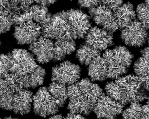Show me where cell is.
I'll return each mask as SVG.
<instances>
[{"label":"cell","instance_id":"1","mask_svg":"<svg viewBox=\"0 0 149 119\" xmlns=\"http://www.w3.org/2000/svg\"><path fill=\"white\" fill-rule=\"evenodd\" d=\"M33 93L31 90L19 89L0 92V108L19 115L32 111Z\"/></svg>","mask_w":149,"mask_h":119},{"label":"cell","instance_id":"2","mask_svg":"<svg viewBox=\"0 0 149 119\" xmlns=\"http://www.w3.org/2000/svg\"><path fill=\"white\" fill-rule=\"evenodd\" d=\"M59 107L46 86L40 87L33 95L32 111L36 116L48 117L59 112Z\"/></svg>","mask_w":149,"mask_h":119},{"label":"cell","instance_id":"3","mask_svg":"<svg viewBox=\"0 0 149 119\" xmlns=\"http://www.w3.org/2000/svg\"><path fill=\"white\" fill-rule=\"evenodd\" d=\"M41 34V28L32 20L23 22L15 26L13 35L17 44L29 45L39 38Z\"/></svg>","mask_w":149,"mask_h":119},{"label":"cell","instance_id":"4","mask_svg":"<svg viewBox=\"0 0 149 119\" xmlns=\"http://www.w3.org/2000/svg\"><path fill=\"white\" fill-rule=\"evenodd\" d=\"M124 107V105L107 95L98 99L93 111L98 119H115L122 114Z\"/></svg>","mask_w":149,"mask_h":119},{"label":"cell","instance_id":"5","mask_svg":"<svg viewBox=\"0 0 149 119\" xmlns=\"http://www.w3.org/2000/svg\"><path fill=\"white\" fill-rule=\"evenodd\" d=\"M48 90L52 97L56 100L59 101V107H64L68 99L67 95H62L61 92L67 90V87L64 84L53 82L50 83L48 87Z\"/></svg>","mask_w":149,"mask_h":119},{"label":"cell","instance_id":"6","mask_svg":"<svg viewBox=\"0 0 149 119\" xmlns=\"http://www.w3.org/2000/svg\"><path fill=\"white\" fill-rule=\"evenodd\" d=\"M15 15L6 9L0 12V35L5 34L10 30L14 24Z\"/></svg>","mask_w":149,"mask_h":119},{"label":"cell","instance_id":"7","mask_svg":"<svg viewBox=\"0 0 149 119\" xmlns=\"http://www.w3.org/2000/svg\"><path fill=\"white\" fill-rule=\"evenodd\" d=\"M142 107L139 102L131 103L130 106L122 112L123 119H141L142 115Z\"/></svg>","mask_w":149,"mask_h":119},{"label":"cell","instance_id":"8","mask_svg":"<svg viewBox=\"0 0 149 119\" xmlns=\"http://www.w3.org/2000/svg\"><path fill=\"white\" fill-rule=\"evenodd\" d=\"M142 115L141 119H149V100L147 104L142 107Z\"/></svg>","mask_w":149,"mask_h":119},{"label":"cell","instance_id":"9","mask_svg":"<svg viewBox=\"0 0 149 119\" xmlns=\"http://www.w3.org/2000/svg\"><path fill=\"white\" fill-rule=\"evenodd\" d=\"M63 119H86L83 115L80 114H73L69 113L67 116L63 117Z\"/></svg>","mask_w":149,"mask_h":119},{"label":"cell","instance_id":"10","mask_svg":"<svg viewBox=\"0 0 149 119\" xmlns=\"http://www.w3.org/2000/svg\"><path fill=\"white\" fill-rule=\"evenodd\" d=\"M63 117L61 114H57L50 116V117L47 119H63Z\"/></svg>","mask_w":149,"mask_h":119},{"label":"cell","instance_id":"11","mask_svg":"<svg viewBox=\"0 0 149 119\" xmlns=\"http://www.w3.org/2000/svg\"><path fill=\"white\" fill-rule=\"evenodd\" d=\"M86 3V1H85V0H80L78 1L79 5L80 6V7H83V8Z\"/></svg>","mask_w":149,"mask_h":119},{"label":"cell","instance_id":"12","mask_svg":"<svg viewBox=\"0 0 149 119\" xmlns=\"http://www.w3.org/2000/svg\"><path fill=\"white\" fill-rule=\"evenodd\" d=\"M0 119H19L18 118H16L13 117L12 116H8V117H5L3 118H0Z\"/></svg>","mask_w":149,"mask_h":119},{"label":"cell","instance_id":"13","mask_svg":"<svg viewBox=\"0 0 149 119\" xmlns=\"http://www.w3.org/2000/svg\"><path fill=\"white\" fill-rule=\"evenodd\" d=\"M127 49V48H126L125 47H124V46H121V47L120 51L121 52H122V53L125 52L126 50Z\"/></svg>","mask_w":149,"mask_h":119},{"label":"cell","instance_id":"14","mask_svg":"<svg viewBox=\"0 0 149 119\" xmlns=\"http://www.w3.org/2000/svg\"><path fill=\"white\" fill-rule=\"evenodd\" d=\"M121 34L124 35H127V31L125 30H123L121 31Z\"/></svg>","mask_w":149,"mask_h":119},{"label":"cell","instance_id":"15","mask_svg":"<svg viewBox=\"0 0 149 119\" xmlns=\"http://www.w3.org/2000/svg\"><path fill=\"white\" fill-rule=\"evenodd\" d=\"M84 52V51L83 50H82L81 49H80H80L77 51V53H83Z\"/></svg>","mask_w":149,"mask_h":119},{"label":"cell","instance_id":"16","mask_svg":"<svg viewBox=\"0 0 149 119\" xmlns=\"http://www.w3.org/2000/svg\"><path fill=\"white\" fill-rule=\"evenodd\" d=\"M113 49L109 50V53H110L112 55V54L113 53Z\"/></svg>","mask_w":149,"mask_h":119},{"label":"cell","instance_id":"17","mask_svg":"<svg viewBox=\"0 0 149 119\" xmlns=\"http://www.w3.org/2000/svg\"><path fill=\"white\" fill-rule=\"evenodd\" d=\"M141 17H142V14H140V13L138 14V19H140Z\"/></svg>","mask_w":149,"mask_h":119},{"label":"cell","instance_id":"18","mask_svg":"<svg viewBox=\"0 0 149 119\" xmlns=\"http://www.w3.org/2000/svg\"><path fill=\"white\" fill-rule=\"evenodd\" d=\"M118 29V28L117 27H115L114 26L113 27V30L114 31H115V30H116Z\"/></svg>","mask_w":149,"mask_h":119},{"label":"cell","instance_id":"19","mask_svg":"<svg viewBox=\"0 0 149 119\" xmlns=\"http://www.w3.org/2000/svg\"><path fill=\"white\" fill-rule=\"evenodd\" d=\"M136 19V15H134V16H132L131 17V20L132 19Z\"/></svg>","mask_w":149,"mask_h":119},{"label":"cell","instance_id":"20","mask_svg":"<svg viewBox=\"0 0 149 119\" xmlns=\"http://www.w3.org/2000/svg\"><path fill=\"white\" fill-rule=\"evenodd\" d=\"M93 47L95 48V49H97V48H98V47H97V44L93 45Z\"/></svg>","mask_w":149,"mask_h":119},{"label":"cell","instance_id":"21","mask_svg":"<svg viewBox=\"0 0 149 119\" xmlns=\"http://www.w3.org/2000/svg\"><path fill=\"white\" fill-rule=\"evenodd\" d=\"M67 20H68V21H71V20H73V19H72V17H69V18H68V19H67Z\"/></svg>","mask_w":149,"mask_h":119},{"label":"cell","instance_id":"22","mask_svg":"<svg viewBox=\"0 0 149 119\" xmlns=\"http://www.w3.org/2000/svg\"><path fill=\"white\" fill-rule=\"evenodd\" d=\"M74 21H75L76 22H78V21H79V19H78V18H75V19H74Z\"/></svg>","mask_w":149,"mask_h":119},{"label":"cell","instance_id":"23","mask_svg":"<svg viewBox=\"0 0 149 119\" xmlns=\"http://www.w3.org/2000/svg\"><path fill=\"white\" fill-rule=\"evenodd\" d=\"M141 31V28H140V29H138V30H136V31H137V33H140Z\"/></svg>","mask_w":149,"mask_h":119},{"label":"cell","instance_id":"24","mask_svg":"<svg viewBox=\"0 0 149 119\" xmlns=\"http://www.w3.org/2000/svg\"><path fill=\"white\" fill-rule=\"evenodd\" d=\"M103 47L104 48V49H105L107 47V45H104V46H103Z\"/></svg>","mask_w":149,"mask_h":119},{"label":"cell","instance_id":"25","mask_svg":"<svg viewBox=\"0 0 149 119\" xmlns=\"http://www.w3.org/2000/svg\"><path fill=\"white\" fill-rule=\"evenodd\" d=\"M119 19V17H116V18H115V19L116 21H118Z\"/></svg>","mask_w":149,"mask_h":119},{"label":"cell","instance_id":"26","mask_svg":"<svg viewBox=\"0 0 149 119\" xmlns=\"http://www.w3.org/2000/svg\"><path fill=\"white\" fill-rule=\"evenodd\" d=\"M98 26H102V24L101 22H100V23L98 24Z\"/></svg>","mask_w":149,"mask_h":119},{"label":"cell","instance_id":"27","mask_svg":"<svg viewBox=\"0 0 149 119\" xmlns=\"http://www.w3.org/2000/svg\"><path fill=\"white\" fill-rule=\"evenodd\" d=\"M95 24H98L100 23V21H95Z\"/></svg>","mask_w":149,"mask_h":119},{"label":"cell","instance_id":"28","mask_svg":"<svg viewBox=\"0 0 149 119\" xmlns=\"http://www.w3.org/2000/svg\"><path fill=\"white\" fill-rule=\"evenodd\" d=\"M1 44H2V42H1V39H0V46H1Z\"/></svg>","mask_w":149,"mask_h":119}]
</instances>
